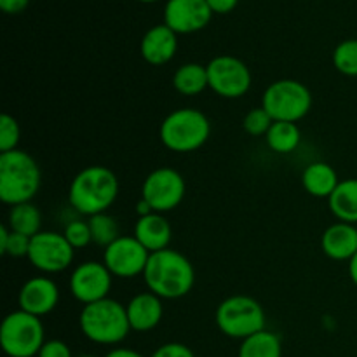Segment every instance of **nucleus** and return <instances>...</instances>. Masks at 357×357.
<instances>
[{
    "label": "nucleus",
    "instance_id": "f257e3e1",
    "mask_svg": "<svg viewBox=\"0 0 357 357\" xmlns=\"http://www.w3.org/2000/svg\"><path fill=\"white\" fill-rule=\"evenodd\" d=\"M143 278L149 291L153 295L159 298L176 300L192 291L195 271L185 255L167 248L157 253H150Z\"/></svg>",
    "mask_w": 357,
    "mask_h": 357
},
{
    "label": "nucleus",
    "instance_id": "f03ea898",
    "mask_svg": "<svg viewBox=\"0 0 357 357\" xmlns=\"http://www.w3.org/2000/svg\"><path fill=\"white\" fill-rule=\"evenodd\" d=\"M119 195V180L105 166L84 167L70 183V204L80 215L94 216L107 213Z\"/></svg>",
    "mask_w": 357,
    "mask_h": 357
},
{
    "label": "nucleus",
    "instance_id": "7ed1b4c3",
    "mask_svg": "<svg viewBox=\"0 0 357 357\" xmlns=\"http://www.w3.org/2000/svg\"><path fill=\"white\" fill-rule=\"evenodd\" d=\"M42 183V173L24 150L0 153V199L9 206L31 202Z\"/></svg>",
    "mask_w": 357,
    "mask_h": 357
},
{
    "label": "nucleus",
    "instance_id": "20e7f679",
    "mask_svg": "<svg viewBox=\"0 0 357 357\" xmlns=\"http://www.w3.org/2000/svg\"><path fill=\"white\" fill-rule=\"evenodd\" d=\"M79 326L87 340L100 345L121 344L131 331L126 305L112 298L84 305Z\"/></svg>",
    "mask_w": 357,
    "mask_h": 357
},
{
    "label": "nucleus",
    "instance_id": "39448f33",
    "mask_svg": "<svg viewBox=\"0 0 357 357\" xmlns=\"http://www.w3.org/2000/svg\"><path fill=\"white\" fill-rule=\"evenodd\" d=\"M211 135L209 119L195 108H178L162 121L159 138L171 152H195Z\"/></svg>",
    "mask_w": 357,
    "mask_h": 357
},
{
    "label": "nucleus",
    "instance_id": "423d86ee",
    "mask_svg": "<svg viewBox=\"0 0 357 357\" xmlns=\"http://www.w3.org/2000/svg\"><path fill=\"white\" fill-rule=\"evenodd\" d=\"M215 321L223 335L236 340H246L251 335L265 330V310L251 296H229L216 309Z\"/></svg>",
    "mask_w": 357,
    "mask_h": 357
},
{
    "label": "nucleus",
    "instance_id": "0eeeda50",
    "mask_svg": "<svg viewBox=\"0 0 357 357\" xmlns=\"http://www.w3.org/2000/svg\"><path fill=\"white\" fill-rule=\"evenodd\" d=\"M45 344L40 317L24 310L7 314L0 326V345L9 357H37Z\"/></svg>",
    "mask_w": 357,
    "mask_h": 357
},
{
    "label": "nucleus",
    "instance_id": "6e6552de",
    "mask_svg": "<svg viewBox=\"0 0 357 357\" xmlns=\"http://www.w3.org/2000/svg\"><path fill=\"white\" fill-rule=\"evenodd\" d=\"M261 107L274 121L298 122L312 108V94L309 87L298 80H275L265 89Z\"/></svg>",
    "mask_w": 357,
    "mask_h": 357
},
{
    "label": "nucleus",
    "instance_id": "1a4fd4ad",
    "mask_svg": "<svg viewBox=\"0 0 357 357\" xmlns=\"http://www.w3.org/2000/svg\"><path fill=\"white\" fill-rule=\"evenodd\" d=\"M208 68L209 89L227 100H237L244 96L251 87V70L243 59L236 56H216L206 65Z\"/></svg>",
    "mask_w": 357,
    "mask_h": 357
},
{
    "label": "nucleus",
    "instance_id": "9d476101",
    "mask_svg": "<svg viewBox=\"0 0 357 357\" xmlns=\"http://www.w3.org/2000/svg\"><path fill=\"white\" fill-rule=\"evenodd\" d=\"M185 180L176 169L159 167L145 178L142 187V199L152 208L153 213L173 211L185 197Z\"/></svg>",
    "mask_w": 357,
    "mask_h": 357
},
{
    "label": "nucleus",
    "instance_id": "9b49d317",
    "mask_svg": "<svg viewBox=\"0 0 357 357\" xmlns=\"http://www.w3.org/2000/svg\"><path fill=\"white\" fill-rule=\"evenodd\" d=\"M75 250L63 234L42 230L31 237L28 260L44 274H58L72 265Z\"/></svg>",
    "mask_w": 357,
    "mask_h": 357
},
{
    "label": "nucleus",
    "instance_id": "f8f14e48",
    "mask_svg": "<svg viewBox=\"0 0 357 357\" xmlns=\"http://www.w3.org/2000/svg\"><path fill=\"white\" fill-rule=\"evenodd\" d=\"M150 251L135 236H121L105 248L103 264L114 278L131 279L145 272Z\"/></svg>",
    "mask_w": 357,
    "mask_h": 357
},
{
    "label": "nucleus",
    "instance_id": "ddd939ff",
    "mask_svg": "<svg viewBox=\"0 0 357 357\" xmlns=\"http://www.w3.org/2000/svg\"><path fill=\"white\" fill-rule=\"evenodd\" d=\"M112 272L100 261H84L70 275V291L84 305L108 298L112 289Z\"/></svg>",
    "mask_w": 357,
    "mask_h": 357
},
{
    "label": "nucleus",
    "instance_id": "4468645a",
    "mask_svg": "<svg viewBox=\"0 0 357 357\" xmlns=\"http://www.w3.org/2000/svg\"><path fill=\"white\" fill-rule=\"evenodd\" d=\"M211 7L206 0H167L164 7V23L176 33H194L209 24Z\"/></svg>",
    "mask_w": 357,
    "mask_h": 357
},
{
    "label": "nucleus",
    "instance_id": "2eb2a0df",
    "mask_svg": "<svg viewBox=\"0 0 357 357\" xmlns=\"http://www.w3.org/2000/svg\"><path fill=\"white\" fill-rule=\"evenodd\" d=\"M20 309L31 316H47L58 307L59 288L49 278H31L20 289Z\"/></svg>",
    "mask_w": 357,
    "mask_h": 357
},
{
    "label": "nucleus",
    "instance_id": "dca6fc26",
    "mask_svg": "<svg viewBox=\"0 0 357 357\" xmlns=\"http://www.w3.org/2000/svg\"><path fill=\"white\" fill-rule=\"evenodd\" d=\"M176 31L171 30L166 23L152 26L142 38L139 51L143 59L150 65H166L174 58L178 51Z\"/></svg>",
    "mask_w": 357,
    "mask_h": 357
},
{
    "label": "nucleus",
    "instance_id": "f3484780",
    "mask_svg": "<svg viewBox=\"0 0 357 357\" xmlns=\"http://www.w3.org/2000/svg\"><path fill=\"white\" fill-rule=\"evenodd\" d=\"M126 310H128V319L129 324H131V330L146 333V331L159 326V323L162 321V298L153 295L152 291L138 293V295L129 300Z\"/></svg>",
    "mask_w": 357,
    "mask_h": 357
},
{
    "label": "nucleus",
    "instance_id": "a211bd4d",
    "mask_svg": "<svg viewBox=\"0 0 357 357\" xmlns=\"http://www.w3.org/2000/svg\"><path fill=\"white\" fill-rule=\"evenodd\" d=\"M321 248L331 260L349 261L357 253V227L337 222L324 230Z\"/></svg>",
    "mask_w": 357,
    "mask_h": 357
},
{
    "label": "nucleus",
    "instance_id": "6ab92c4d",
    "mask_svg": "<svg viewBox=\"0 0 357 357\" xmlns=\"http://www.w3.org/2000/svg\"><path fill=\"white\" fill-rule=\"evenodd\" d=\"M132 236L150 251V253H157L169 248L171 230L169 222L164 218L160 213H150L146 216H139L138 222L135 225V234Z\"/></svg>",
    "mask_w": 357,
    "mask_h": 357
},
{
    "label": "nucleus",
    "instance_id": "aec40b11",
    "mask_svg": "<svg viewBox=\"0 0 357 357\" xmlns=\"http://www.w3.org/2000/svg\"><path fill=\"white\" fill-rule=\"evenodd\" d=\"M340 180L333 166L328 162H312L303 169L302 185L310 195L319 199H330Z\"/></svg>",
    "mask_w": 357,
    "mask_h": 357
},
{
    "label": "nucleus",
    "instance_id": "412c9836",
    "mask_svg": "<svg viewBox=\"0 0 357 357\" xmlns=\"http://www.w3.org/2000/svg\"><path fill=\"white\" fill-rule=\"evenodd\" d=\"M328 206L338 222L357 225V178L342 180L328 199Z\"/></svg>",
    "mask_w": 357,
    "mask_h": 357
},
{
    "label": "nucleus",
    "instance_id": "4be33fe9",
    "mask_svg": "<svg viewBox=\"0 0 357 357\" xmlns=\"http://www.w3.org/2000/svg\"><path fill=\"white\" fill-rule=\"evenodd\" d=\"M173 86L183 96H197L209 87L208 68L199 63H185L174 72Z\"/></svg>",
    "mask_w": 357,
    "mask_h": 357
},
{
    "label": "nucleus",
    "instance_id": "5701e85b",
    "mask_svg": "<svg viewBox=\"0 0 357 357\" xmlns=\"http://www.w3.org/2000/svg\"><path fill=\"white\" fill-rule=\"evenodd\" d=\"M7 227L13 232L23 234V236L33 237L42 232V213L31 202L10 206L9 216H7Z\"/></svg>",
    "mask_w": 357,
    "mask_h": 357
},
{
    "label": "nucleus",
    "instance_id": "b1692460",
    "mask_svg": "<svg viewBox=\"0 0 357 357\" xmlns=\"http://www.w3.org/2000/svg\"><path fill=\"white\" fill-rule=\"evenodd\" d=\"M267 145L272 152L275 153H291L293 150L298 149L300 139H302V132L296 122H282L274 121L272 128L265 135Z\"/></svg>",
    "mask_w": 357,
    "mask_h": 357
},
{
    "label": "nucleus",
    "instance_id": "393cba45",
    "mask_svg": "<svg viewBox=\"0 0 357 357\" xmlns=\"http://www.w3.org/2000/svg\"><path fill=\"white\" fill-rule=\"evenodd\" d=\"M239 357H282L281 338L267 330L251 335L241 344Z\"/></svg>",
    "mask_w": 357,
    "mask_h": 357
},
{
    "label": "nucleus",
    "instance_id": "a878e982",
    "mask_svg": "<svg viewBox=\"0 0 357 357\" xmlns=\"http://www.w3.org/2000/svg\"><path fill=\"white\" fill-rule=\"evenodd\" d=\"M89 227L91 236H93V243L100 244V246L103 248L110 246L114 241H117L119 237H121L117 222H115V218H112L110 215H107V213H100V215L91 216Z\"/></svg>",
    "mask_w": 357,
    "mask_h": 357
},
{
    "label": "nucleus",
    "instance_id": "bb28decb",
    "mask_svg": "<svg viewBox=\"0 0 357 357\" xmlns=\"http://www.w3.org/2000/svg\"><path fill=\"white\" fill-rule=\"evenodd\" d=\"M333 65L344 75L357 77V38H349L335 47Z\"/></svg>",
    "mask_w": 357,
    "mask_h": 357
},
{
    "label": "nucleus",
    "instance_id": "cd10ccee",
    "mask_svg": "<svg viewBox=\"0 0 357 357\" xmlns=\"http://www.w3.org/2000/svg\"><path fill=\"white\" fill-rule=\"evenodd\" d=\"M31 237L13 232L9 227H0V253L13 258L28 257Z\"/></svg>",
    "mask_w": 357,
    "mask_h": 357
},
{
    "label": "nucleus",
    "instance_id": "c85d7f7f",
    "mask_svg": "<svg viewBox=\"0 0 357 357\" xmlns=\"http://www.w3.org/2000/svg\"><path fill=\"white\" fill-rule=\"evenodd\" d=\"M21 139V129L16 119L9 114H3L0 119V153L17 150Z\"/></svg>",
    "mask_w": 357,
    "mask_h": 357
},
{
    "label": "nucleus",
    "instance_id": "c756f323",
    "mask_svg": "<svg viewBox=\"0 0 357 357\" xmlns=\"http://www.w3.org/2000/svg\"><path fill=\"white\" fill-rule=\"evenodd\" d=\"M272 124H274V119L271 117V114L264 107L253 108L251 112H248L243 121L244 131L251 136H265L268 129L272 128Z\"/></svg>",
    "mask_w": 357,
    "mask_h": 357
},
{
    "label": "nucleus",
    "instance_id": "7c9ffc66",
    "mask_svg": "<svg viewBox=\"0 0 357 357\" xmlns=\"http://www.w3.org/2000/svg\"><path fill=\"white\" fill-rule=\"evenodd\" d=\"M63 236H65L66 241L72 244L73 250H84V248L89 246V244L93 243L89 222H84V220H73V222H70L68 225L65 227Z\"/></svg>",
    "mask_w": 357,
    "mask_h": 357
},
{
    "label": "nucleus",
    "instance_id": "2f4dec72",
    "mask_svg": "<svg viewBox=\"0 0 357 357\" xmlns=\"http://www.w3.org/2000/svg\"><path fill=\"white\" fill-rule=\"evenodd\" d=\"M152 357H195L194 352L183 344L178 342H171V344H164L153 352Z\"/></svg>",
    "mask_w": 357,
    "mask_h": 357
},
{
    "label": "nucleus",
    "instance_id": "473e14b6",
    "mask_svg": "<svg viewBox=\"0 0 357 357\" xmlns=\"http://www.w3.org/2000/svg\"><path fill=\"white\" fill-rule=\"evenodd\" d=\"M37 357H73L68 345L63 340H47Z\"/></svg>",
    "mask_w": 357,
    "mask_h": 357
},
{
    "label": "nucleus",
    "instance_id": "72a5a7b5",
    "mask_svg": "<svg viewBox=\"0 0 357 357\" xmlns=\"http://www.w3.org/2000/svg\"><path fill=\"white\" fill-rule=\"evenodd\" d=\"M208 2V6L211 7L213 14H227L230 13V10L236 9L237 2L239 0H206Z\"/></svg>",
    "mask_w": 357,
    "mask_h": 357
},
{
    "label": "nucleus",
    "instance_id": "f704fd0d",
    "mask_svg": "<svg viewBox=\"0 0 357 357\" xmlns=\"http://www.w3.org/2000/svg\"><path fill=\"white\" fill-rule=\"evenodd\" d=\"M30 0H0V9L6 14H17L24 10Z\"/></svg>",
    "mask_w": 357,
    "mask_h": 357
},
{
    "label": "nucleus",
    "instance_id": "c9c22d12",
    "mask_svg": "<svg viewBox=\"0 0 357 357\" xmlns=\"http://www.w3.org/2000/svg\"><path fill=\"white\" fill-rule=\"evenodd\" d=\"M105 357H143L139 352L132 351V349H124V347H119V349H114V351L108 352Z\"/></svg>",
    "mask_w": 357,
    "mask_h": 357
},
{
    "label": "nucleus",
    "instance_id": "e433bc0d",
    "mask_svg": "<svg viewBox=\"0 0 357 357\" xmlns=\"http://www.w3.org/2000/svg\"><path fill=\"white\" fill-rule=\"evenodd\" d=\"M349 275H351L352 282L357 286V253L349 260Z\"/></svg>",
    "mask_w": 357,
    "mask_h": 357
},
{
    "label": "nucleus",
    "instance_id": "4c0bfd02",
    "mask_svg": "<svg viewBox=\"0 0 357 357\" xmlns=\"http://www.w3.org/2000/svg\"><path fill=\"white\" fill-rule=\"evenodd\" d=\"M136 213H138L139 216H146V215H150V213H153V211H152V208H150V206L146 204V202L142 199V201L136 204Z\"/></svg>",
    "mask_w": 357,
    "mask_h": 357
},
{
    "label": "nucleus",
    "instance_id": "58836bf2",
    "mask_svg": "<svg viewBox=\"0 0 357 357\" xmlns=\"http://www.w3.org/2000/svg\"><path fill=\"white\" fill-rule=\"evenodd\" d=\"M139 2H146V3H150V2H157V0H139Z\"/></svg>",
    "mask_w": 357,
    "mask_h": 357
},
{
    "label": "nucleus",
    "instance_id": "ea45409f",
    "mask_svg": "<svg viewBox=\"0 0 357 357\" xmlns=\"http://www.w3.org/2000/svg\"><path fill=\"white\" fill-rule=\"evenodd\" d=\"M79 357H94V356H79Z\"/></svg>",
    "mask_w": 357,
    "mask_h": 357
},
{
    "label": "nucleus",
    "instance_id": "a19ab883",
    "mask_svg": "<svg viewBox=\"0 0 357 357\" xmlns=\"http://www.w3.org/2000/svg\"><path fill=\"white\" fill-rule=\"evenodd\" d=\"M356 227H357V225H356Z\"/></svg>",
    "mask_w": 357,
    "mask_h": 357
}]
</instances>
